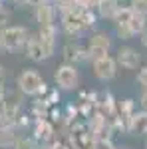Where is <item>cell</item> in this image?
Here are the masks:
<instances>
[{"instance_id": "1", "label": "cell", "mask_w": 147, "mask_h": 149, "mask_svg": "<svg viewBox=\"0 0 147 149\" xmlns=\"http://www.w3.org/2000/svg\"><path fill=\"white\" fill-rule=\"evenodd\" d=\"M28 40V30L24 26H4L0 30V48L16 52L22 46H26Z\"/></svg>"}, {"instance_id": "2", "label": "cell", "mask_w": 147, "mask_h": 149, "mask_svg": "<svg viewBox=\"0 0 147 149\" xmlns=\"http://www.w3.org/2000/svg\"><path fill=\"white\" fill-rule=\"evenodd\" d=\"M18 88L26 95H40L46 92V84L36 70H24L18 76Z\"/></svg>"}, {"instance_id": "3", "label": "cell", "mask_w": 147, "mask_h": 149, "mask_svg": "<svg viewBox=\"0 0 147 149\" xmlns=\"http://www.w3.org/2000/svg\"><path fill=\"white\" fill-rule=\"evenodd\" d=\"M54 80H56V86L60 90L72 92V90L78 88V84H79V72L74 64H66V62H64V64L56 70Z\"/></svg>"}, {"instance_id": "4", "label": "cell", "mask_w": 147, "mask_h": 149, "mask_svg": "<svg viewBox=\"0 0 147 149\" xmlns=\"http://www.w3.org/2000/svg\"><path fill=\"white\" fill-rule=\"evenodd\" d=\"M111 50V36L107 32H95V34L90 38V44H88V56L90 60H98V58H103L109 54Z\"/></svg>"}, {"instance_id": "5", "label": "cell", "mask_w": 147, "mask_h": 149, "mask_svg": "<svg viewBox=\"0 0 147 149\" xmlns=\"http://www.w3.org/2000/svg\"><path fill=\"white\" fill-rule=\"evenodd\" d=\"M91 68H93V74H95V78L100 81H109L117 74V62H115L113 56L107 54V56H103V58L93 60L91 62Z\"/></svg>"}, {"instance_id": "6", "label": "cell", "mask_w": 147, "mask_h": 149, "mask_svg": "<svg viewBox=\"0 0 147 149\" xmlns=\"http://www.w3.org/2000/svg\"><path fill=\"white\" fill-rule=\"evenodd\" d=\"M38 38H40V44H42V50H44L46 60L52 58L56 54V42H58V28L54 24L50 26H40V32H38Z\"/></svg>"}, {"instance_id": "7", "label": "cell", "mask_w": 147, "mask_h": 149, "mask_svg": "<svg viewBox=\"0 0 147 149\" xmlns=\"http://www.w3.org/2000/svg\"><path fill=\"white\" fill-rule=\"evenodd\" d=\"M115 62L117 66H121L123 70H135L139 64H141V56L135 48L131 46H121L115 54Z\"/></svg>"}, {"instance_id": "8", "label": "cell", "mask_w": 147, "mask_h": 149, "mask_svg": "<svg viewBox=\"0 0 147 149\" xmlns=\"http://www.w3.org/2000/svg\"><path fill=\"white\" fill-rule=\"evenodd\" d=\"M62 56H64V62H66V64H74V66H78L82 62H88V60H90L88 48H82L78 42H68L66 46L62 48Z\"/></svg>"}, {"instance_id": "9", "label": "cell", "mask_w": 147, "mask_h": 149, "mask_svg": "<svg viewBox=\"0 0 147 149\" xmlns=\"http://www.w3.org/2000/svg\"><path fill=\"white\" fill-rule=\"evenodd\" d=\"M62 28H64V32L68 36H72V38H78L82 32H86L79 14H62Z\"/></svg>"}, {"instance_id": "10", "label": "cell", "mask_w": 147, "mask_h": 149, "mask_svg": "<svg viewBox=\"0 0 147 149\" xmlns=\"http://www.w3.org/2000/svg\"><path fill=\"white\" fill-rule=\"evenodd\" d=\"M18 115H20V97L12 95V97L2 102V117H4V121L14 123L18 119Z\"/></svg>"}, {"instance_id": "11", "label": "cell", "mask_w": 147, "mask_h": 149, "mask_svg": "<svg viewBox=\"0 0 147 149\" xmlns=\"http://www.w3.org/2000/svg\"><path fill=\"white\" fill-rule=\"evenodd\" d=\"M127 129L135 135H147V111H135L127 121Z\"/></svg>"}, {"instance_id": "12", "label": "cell", "mask_w": 147, "mask_h": 149, "mask_svg": "<svg viewBox=\"0 0 147 149\" xmlns=\"http://www.w3.org/2000/svg\"><path fill=\"white\" fill-rule=\"evenodd\" d=\"M26 56L30 58L32 62H42V60H46L38 34L36 36H28V40H26Z\"/></svg>"}, {"instance_id": "13", "label": "cell", "mask_w": 147, "mask_h": 149, "mask_svg": "<svg viewBox=\"0 0 147 149\" xmlns=\"http://www.w3.org/2000/svg\"><path fill=\"white\" fill-rule=\"evenodd\" d=\"M54 6H50V4H42V6H38L36 8V22L40 24V26H50V24H54Z\"/></svg>"}, {"instance_id": "14", "label": "cell", "mask_w": 147, "mask_h": 149, "mask_svg": "<svg viewBox=\"0 0 147 149\" xmlns=\"http://www.w3.org/2000/svg\"><path fill=\"white\" fill-rule=\"evenodd\" d=\"M34 133H36V139H42V141H48L52 139L54 135V127L48 119H38L36 121V127H34Z\"/></svg>"}, {"instance_id": "15", "label": "cell", "mask_w": 147, "mask_h": 149, "mask_svg": "<svg viewBox=\"0 0 147 149\" xmlns=\"http://www.w3.org/2000/svg\"><path fill=\"white\" fill-rule=\"evenodd\" d=\"M16 143V129L14 125L6 123V125H0V147H10Z\"/></svg>"}, {"instance_id": "16", "label": "cell", "mask_w": 147, "mask_h": 149, "mask_svg": "<svg viewBox=\"0 0 147 149\" xmlns=\"http://www.w3.org/2000/svg\"><path fill=\"white\" fill-rule=\"evenodd\" d=\"M117 8H119V0H102L98 4V12L102 18H113Z\"/></svg>"}, {"instance_id": "17", "label": "cell", "mask_w": 147, "mask_h": 149, "mask_svg": "<svg viewBox=\"0 0 147 149\" xmlns=\"http://www.w3.org/2000/svg\"><path fill=\"white\" fill-rule=\"evenodd\" d=\"M129 28H131L133 34H141V32L147 28V16L133 12V16H131V20H129Z\"/></svg>"}, {"instance_id": "18", "label": "cell", "mask_w": 147, "mask_h": 149, "mask_svg": "<svg viewBox=\"0 0 147 149\" xmlns=\"http://www.w3.org/2000/svg\"><path fill=\"white\" fill-rule=\"evenodd\" d=\"M131 16H133V10H131V6H119L115 14H113V22L115 24H129L131 20Z\"/></svg>"}, {"instance_id": "19", "label": "cell", "mask_w": 147, "mask_h": 149, "mask_svg": "<svg viewBox=\"0 0 147 149\" xmlns=\"http://www.w3.org/2000/svg\"><path fill=\"white\" fill-rule=\"evenodd\" d=\"M79 18H82V24H84V28L86 30H90L95 26V20H98V16H95V12L91 10V8H86V10L79 12Z\"/></svg>"}, {"instance_id": "20", "label": "cell", "mask_w": 147, "mask_h": 149, "mask_svg": "<svg viewBox=\"0 0 147 149\" xmlns=\"http://www.w3.org/2000/svg\"><path fill=\"white\" fill-rule=\"evenodd\" d=\"M115 34H117V38H121V40H131L135 36L131 32L129 24H115Z\"/></svg>"}, {"instance_id": "21", "label": "cell", "mask_w": 147, "mask_h": 149, "mask_svg": "<svg viewBox=\"0 0 147 149\" xmlns=\"http://www.w3.org/2000/svg\"><path fill=\"white\" fill-rule=\"evenodd\" d=\"M12 147L14 149H36V141L30 137H20V139H16V143Z\"/></svg>"}, {"instance_id": "22", "label": "cell", "mask_w": 147, "mask_h": 149, "mask_svg": "<svg viewBox=\"0 0 147 149\" xmlns=\"http://www.w3.org/2000/svg\"><path fill=\"white\" fill-rule=\"evenodd\" d=\"M129 6H131V10H133V12L147 16V0H131Z\"/></svg>"}, {"instance_id": "23", "label": "cell", "mask_w": 147, "mask_h": 149, "mask_svg": "<svg viewBox=\"0 0 147 149\" xmlns=\"http://www.w3.org/2000/svg\"><path fill=\"white\" fill-rule=\"evenodd\" d=\"M137 84L141 86V90H147V66L139 68V72H137Z\"/></svg>"}, {"instance_id": "24", "label": "cell", "mask_w": 147, "mask_h": 149, "mask_svg": "<svg viewBox=\"0 0 147 149\" xmlns=\"http://www.w3.org/2000/svg\"><path fill=\"white\" fill-rule=\"evenodd\" d=\"M8 20H10V12L6 10L4 6H0V28H4L8 24Z\"/></svg>"}, {"instance_id": "25", "label": "cell", "mask_w": 147, "mask_h": 149, "mask_svg": "<svg viewBox=\"0 0 147 149\" xmlns=\"http://www.w3.org/2000/svg\"><path fill=\"white\" fill-rule=\"evenodd\" d=\"M139 107L147 111V90H141V95H139Z\"/></svg>"}, {"instance_id": "26", "label": "cell", "mask_w": 147, "mask_h": 149, "mask_svg": "<svg viewBox=\"0 0 147 149\" xmlns=\"http://www.w3.org/2000/svg\"><path fill=\"white\" fill-rule=\"evenodd\" d=\"M50 0H28V4L30 6H34V8H38V6H42V4H48Z\"/></svg>"}, {"instance_id": "27", "label": "cell", "mask_w": 147, "mask_h": 149, "mask_svg": "<svg viewBox=\"0 0 147 149\" xmlns=\"http://www.w3.org/2000/svg\"><path fill=\"white\" fill-rule=\"evenodd\" d=\"M139 36H141V46L147 48V28H145V30H143V32H141Z\"/></svg>"}, {"instance_id": "28", "label": "cell", "mask_w": 147, "mask_h": 149, "mask_svg": "<svg viewBox=\"0 0 147 149\" xmlns=\"http://www.w3.org/2000/svg\"><path fill=\"white\" fill-rule=\"evenodd\" d=\"M6 100V88H4V84H0V103Z\"/></svg>"}, {"instance_id": "29", "label": "cell", "mask_w": 147, "mask_h": 149, "mask_svg": "<svg viewBox=\"0 0 147 149\" xmlns=\"http://www.w3.org/2000/svg\"><path fill=\"white\" fill-rule=\"evenodd\" d=\"M102 0H86V4L90 6V8H98V4H100Z\"/></svg>"}, {"instance_id": "30", "label": "cell", "mask_w": 147, "mask_h": 149, "mask_svg": "<svg viewBox=\"0 0 147 149\" xmlns=\"http://www.w3.org/2000/svg\"><path fill=\"white\" fill-rule=\"evenodd\" d=\"M14 4H16V6H26L28 0H14Z\"/></svg>"}, {"instance_id": "31", "label": "cell", "mask_w": 147, "mask_h": 149, "mask_svg": "<svg viewBox=\"0 0 147 149\" xmlns=\"http://www.w3.org/2000/svg\"><path fill=\"white\" fill-rule=\"evenodd\" d=\"M0 84H4V68L0 66Z\"/></svg>"}, {"instance_id": "32", "label": "cell", "mask_w": 147, "mask_h": 149, "mask_svg": "<svg viewBox=\"0 0 147 149\" xmlns=\"http://www.w3.org/2000/svg\"><path fill=\"white\" fill-rule=\"evenodd\" d=\"M4 123V117H2V109H0V125Z\"/></svg>"}, {"instance_id": "33", "label": "cell", "mask_w": 147, "mask_h": 149, "mask_svg": "<svg viewBox=\"0 0 147 149\" xmlns=\"http://www.w3.org/2000/svg\"><path fill=\"white\" fill-rule=\"evenodd\" d=\"M145 149H147V139H145Z\"/></svg>"}, {"instance_id": "34", "label": "cell", "mask_w": 147, "mask_h": 149, "mask_svg": "<svg viewBox=\"0 0 147 149\" xmlns=\"http://www.w3.org/2000/svg\"><path fill=\"white\" fill-rule=\"evenodd\" d=\"M0 2H2V0H0Z\"/></svg>"}]
</instances>
